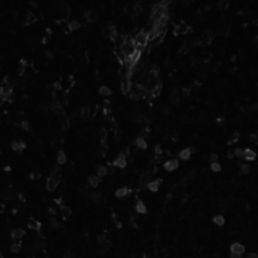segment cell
Returning a JSON list of instances; mask_svg holds the SVG:
<instances>
[{"instance_id": "obj_1", "label": "cell", "mask_w": 258, "mask_h": 258, "mask_svg": "<svg viewBox=\"0 0 258 258\" xmlns=\"http://www.w3.org/2000/svg\"><path fill=\"white\" fill-rule=\"evenodd\" d=\"M113 166L115 167H119V169H125L127 166V160H126L125 154L121 152L117 155L113 161Z\"/></svg>"}, {"instance_id": "obj_2", "label": "cell", "mask_w": 258, "mask_h": 258, "mask_svg": "<svg viewBox=\"0 0 258 258\" xmlns=\"http://www.w3.org/2000/svg\"><path fill=\"white\" fill-rule=\"evenodd\" d=\"M50 109L53 113L60 116H65V110L63 108V104L59 101H53L50 104Z\"/></svg>"}, {"instance_id": "obj_3", "label": "cell", "mask_w": 258, "mask_h": 258, "mask_svg": "<svg viewBox=\"0 0 258 258\" xmlns=\"http://www.w3.org/2000/svg\"><path fill=\"white\" fill-rule=\"evenodd\" d=\"M10 145H11V148H12L13 151L15 152H18V153H20V152H22L23 150L25 149V143L23 142V140L21 139H17V140H12V141L10 142Z\"/></svg>"}, {"instance_id": "obj_4", "label": "cell", "mask_w": 258, "mask_h": 258, "mask_svg": "<svg viewBox=\"0 0 258 258\" xmlns=\"http://www.w3.org/2000/svg\"><path fill=\"white\" fill-rule=\"evenodd\" d=\"M179 166V163L178 160L176 158H173V160H166V163H163V167L164 169H166L167 172H173V170L176 169Z\"/></svg>"}, {"instance_id": "obj_5", "label": "cell", "mask_w": 258, "mask_h": 258, "mask_svg": "<svg viewBox=\"0 0 258 258\" xmlns=\"http://www.w3.org/2000/svg\"><path fill=\"white\" fill-rule=\"evenodd\" d=\"M161 182H163V181H161L160 179H154V181H151V182H147L146 185H147V189L149 191L155 193V192H157L158 190H160Z\"/></svg>"}, {"instance_id": "obj_6", "label": "cell", "mask_w": 258, "mask_h": 258, "mask_svg": "<svg viewBox=\"0 0 258 258\" xmlns=\"http://www.w3.org/2000/svg\"><path fill=\"white\" fill-rule=\"evenodd\" d=\"M195 152V148L193 147H188V148H184L179 153V157L182 160H188L189 158L191 157V154Z\"/></svg>"}, {"instance_id": "obj_7", "label": "cell", "mask_w": 258, "mask_h": 258, "mask_svg": "<svg viewBox=\"0 0 258 258\" xmlns=\"http://www.w3.org/2000/svg\"><path fill=\"white\" fill-rule=\"evenodd\" d=\"M97 18H98L97 13H96L94 10H88V11H86L85 14H84V19L89 23L95 22L96 20H97Z\"/></svg>"}, {"instance_id": "obj_8", "label": "cell", "mask_w": 258, "mask_h": 258, "mask_svg": "<svg viewBox=\"0 0 258 258\" xmlns=\"http://www.w3.org/2000/svg\"><path fill=\"white\" fill-rule=\"evenodd\" d=\"M230 250L231 252H233V253H238V254H243L245 251V247L244 245H242L241 243H233L232 245L230 246Z\"/></svg>"}, {"instance_id": "obj_9", "label": "cell", "mask_w": 258, "mask_h": 258, "mask_svg": "<svg viewBox=\"0 0 258 258\" xmlns=\"http://www.w3.org/2000/svg\"><path fill=\"white\" fill-rule=\"evenodd\" d=\"M24 234H25V232L23 229L16 228V229H14L12 231V233H11V237H12V239L14 240V241H19V240H21L23 238Z\"/></svg>"}, {"instance_id": "obj_10", "label": "cell", "mask_w": 258, "mask_h": 258, "mask_svg": "<svg viewBox=\"0 0 258 258\" xmlns=\"http://www.w3.org/2000/svg\"><path fill=\"white\" fill-rule=\"evenodd\" d=\"M56 9L59 11V12H67V11L69 10V5L66 1H64V0H59L58 2L56 3L55 5Z\"/></svg>"}, {"instance_id": "obj_11", "label": "cell", "mask_w": 258, "mask_h": 258, "mask_svg": "<svg viewBox=\"0 0 258 258\" xmlns=\"http://www.w3.org/2000/svg\"><path fill=\"white\" fill-rule=\"evenodd\" d=\"M58 185H59L58 182L53 181V179H50V176H49V178H47V184H46V188H47V191L50 192V193H53V192H55V191L56 190V188H58Z\"/></svg>"}, {"instance_id": "obj_12", "label": "cell", "mask_w": 258, "mask_h": 258, "mask_svg": "<svg viewBox=\"0 0 258 258\" xmlns=\"http://www.w3.org/2000/svg\"><path fill=\"white\" fill-rule=\"evenodd\" d=\"M189 31H190V26L185 22L179 23V24L176 25V34H187Z\"/></svg>"}, {"instance_id": "obj_13", "label": "cell", "mask_w": 258, "mask_h": 258, "mask_svg": "<svg viewBox=\"0 0 258 258\" xmlns=\"http://www.w3.org/2000/svg\"><path fill=\"white\" fill-rule=\"evenodd\" d=\"M100 244H101V246H100V248H99V253L102 254V255L106 254L111 248V242L108 241V240H105V241L100 243Z\"/></svg>"}, {"instance_id": "obj_14", "label": "cell", "mask_w": 258, "mask_h": 258, "mask_svg": "<svg viewBox=\"0 0 258 258\" xmlns=\"http://www.w3.org/2000/svg\"><path fill=\"white\" fill-rule=\"evenodd\" d=\"M27 225H28V227L31 228V229H34V230H35V231H38L40 229V226H41V224L40 223V222H38L37 219H34V218H29L28 219V221H27Z\"/></svg>"}, {"instance_id": "obj_15", "label": "cell", "mask_w": 258, "mask_h": 258, "mask_svg": "<svg viewBox=\"0 0 258 258\" xmlns=\"http://www.w3.org/2000/svg\"><path fill=\"white\" fill-rule=\"evenodd\" d=\"M100 182H101L100 176H89V179H88V184H89V185H90L91 188H97Z\"/></svg>"}, {"instance_id": "obj_16", "label": "cell", "mask_w": 258, "mask_h": 258, "mask_svg": "<svg viewBox=\"0 0 258 258\" xmlns=\"http://www.w3.org/2000/svg\"><path fill=\"white\" fill-rule=\"evenodd\" d=\"M49 224H50V226H52L53 229H56V230H59V229H61V228L63 227V224H62V222L60 221V220H58V219H56V217H50V220H49Z\"/></svg>"}, {"instance_id": "obj_17", "label": "cell", "mask_w": 258, "mask_h": 258, "mask_svg": "<svg viewBox=\"0 0 258 258\" xmlns=\"http://www.w3.org/2000/svg\"><path fill=\"white\" fill-rule=\"evenodd\" d=\"M90 115H91V111H90V108L88 106H83L80 110V118L83 120H87L89 119Z\"/></svg>"}, {"instance_id": "obj_18", "label": "cell", "mask_w": 258, "mask_h": 258, "mask_svg": "<svg viewBox=\"0 0 258 258\" xmlns=\"http://www.w3.org/2000/svg\"><path fill=\"white\" fill-rule=\"evenodd\" d=\"M243 157H244L246 160L251 161V160H254L255 158H256V153H255V152L252 150V149L246 148L245 150H244V154H243Z\"/></svg>"}, {"instance_id": "obj_19", "label": "cell", "mask_w": 258, "mask_h": 258, "mask_svg": "<svg viewBox=\"0 0 258 258\" xmlns=\"http://www.w3.org/2000/svg\"><path fill=\"white\" fill-rule=\"evenodd\" d=\"M50 178L53 179V181L56 182L58 184H60L61 181H62V173H61V170H60L59 169H55L52 172V173H50Z\"/></svg>"}, {"instance_id": "obj_20", "label": "cell", "mask_w": 258, "mask_h": 258, "mask_svg": "<svg viewBox=\"0 0 258 258\" xmlns=\"http://www.w3.org/2000/svg\"><path fill=\"white\" fill-rule=\"evenodd\" d=\"M135 211L138 214H146L147 213V208H146L144 203L141 202V201H138L135 205Z\"/></svg>"}, {"instance_id": "obj_21", "label": "cell", "mask_w": 258, "mask_h": 258, "mask_svg": "<svg viewBox=\"0 0 258 258\" xmlns=\"http://www.w3.org/2000/svg\"><path fill=\"white\" fill-rule=\"evenodd\" d=\"M66 163H67V155L63 150H60L56 156V163L58 166H64Z\"/></svg>"}, {"instance_id": "obj_22", "label": "cell", "mask_w": 258, "mask_h": 258, "mask_svg": "<svg viewBox=\"0 0 258 258\" xmlns=\"http://www.w3.org/2000/svg\"><path fill=\"white\" fill-rule=\"evenodd\" d=\"M91 199L94 203L99 204L102 202V200H103V196H102L101 192L95 191V192H93V193H91Z\"/></svg>"}, {"instance_id": "obj_23", "label": "cell", "mask_w": 258, "mask_h": 258, "mask_svg": "<svg viewBox=\"0 0 258 258\" xmlns=\"http://www.w3.org/2000/svg\"><path fill=\"white\" fill-rule=\"evenodd\" d=\"M135 146L137 148L139 149H146L147 148V142H146V140L143 138V137H138L136 140H135Z\"/></svg>"}, {"instance_id": "obj_24", "label": "cell", "mask_w": 258, "mask_h": 258, "mask_svg": "<svg viewBox=\"0 0 258 258\" xmlns=\"http://www.w3.org/2000/svg\"><path fill=\"white\" fill-rule=\"evenodd\" d=\"M68 27H69V31H78V29H80V27H81V22L79 21V20H76V19L71 20L68 24Z\"/></svg>"}, {"instance_id": "obj_25", "label": "cell", "mask_w": 258, "mask_h": 258, "mask_svg": "<svg viewBox=\"0 0 258 258\" xmlns=\"http://www.w3.org/2000/svg\"><path fill=\"white\" fill-rule=\"evenodd\" d=\"M61 215L64 218V220H68L71 216V209L68 206L63 205L61 206Z\"/></svg>"}, {"instance_id": "obj_26", "label": "cell", "mask_w": 258, "mask_h": 258, "mask_svg": "<svg viewBox=\"0 0 258 258\" xmlns=\"http://www.w3.org/2000/svg\"><path fill=\"white\" fill-rule=\"evenodd\" d=\"M96 173H97L98 176L100 178H103L108 173V169L106 166H102V164H99V166L96 167Z\"/></svg>"}, {"instance_id": "obj_27", "label": "cell", "mask_w": 258, "mask_h": 258, "mask_svg": "<svg viewBox=\"0 0 258 258\" xmlns=\"http://www.w3.org/2000/svg\"><path fill=\"white\" fill-rule=\"evenodd\" d=\"M98 92H99V94H100L101 96H103V97H109V96L112 94L111 89L107 86H101L100 88H99Z\"/></svg>"}, {"instance_id": "obj_28", "label": "cell", "mask_w": 258, "mask_h": 258, "mask_svg": "<svg viewBox=\"0 0 258 258\" xmlns=\"http://www.w3.org/2000/svg\"><path fill=\"white\" fill-rule=\"evenodd\" d=\"M128 188H119L118 190H116L115 192V196L117 198H119V199H121V198H124L127 196L128 194Z\"/></svg>"}, {"instance_id": "obj_29", "label": "cell", "mask_w": 258, "mask_h": 258, "mask_svg": "<svg viewBox=\"0 0 258 258\" xmlns=\"http://www.w3.org/2000/svg\"><path fill=\"white\" fill-rule=\"evenodd\" d=\"M213 222H214L216 225H218V226H223L225 224V218L221 215L215 216V217L213 218Z\"/></svg>"}, {"instance_id": "obj_30", "label": "cell", "mask_w": 258, "mask_h": 258, "mask_svg": "<svg viewBox=\"0 0 258 258\" xmlns=\"http://www.w3.org/2000/svg\"><path fill=\"white\" fill-rule=\"evenodd\" d=\"M26 67H27V65H26V62L24 61V60H22V61L19 62V66H18V70H17V72H18L19 75H22L25 73L26 71Z\"/></svg>"}, {"instance_id": "obj_31", "label": "cell", "mask_w": 258, "mask_h": 258, "mask_svg": "<svg viewBox=\"0 0 258 258\" xmlns=\"http://www.w3.org/2000/svg\"><path fill=\"white\" fill-rule=\"evenodd\" d=\"M61 126L64 130H67V129L70 127V119L67 118L65 116H62L61 118Z\"/></svg>"}, {"instance_id": "obj_32", "label": "cell", "mask_w": 258, "mask_h": 258, "mask_svg": "<svg viewBox=\"0 0 258 258\" xmlns=\"http://www.w3.org/2000/svg\"><path fill=\"white\" fill-rule=\"evenodd\" d=\"M35 20H37V17H35V15L34 13L28 12L27 14H26V17H25V23H26V24H31V23H34Z\"/></svg>"}, {"instance_id": "obj_33", "label": "cell", "mask_w": 258, "mask_h": 258, "mask_svg": "<svg viewBox=\"0 0 258 258\" xmlns=\"http://www.w3.org/2000/svg\"><path fill=\"white\" fill-rule=\"evenodd\" d=\"M20 249H21V246H20V244L17 241H15L10 245V251L13 252V253H18Z\"/></svg>"}, {"instance_id": "obj_34", "label": "cell", "mask_w": 258, "mask_h": 258, "mask_svg": "<svg viewBox=\"0 0 258 258\" xmlns=\"http://www.w3.org/2000/svg\"><path fill=\"white\" fill-rule=\"evenodd\" d=\"M112 222H113V224L115 225L117 228H121L122 222H121V220H120V218L118 217V215H117V214H113L112 215Z\"/></svg>"}, {"instance_id": "obj_35", "label": "cell", "mask_w": 258, "mask_h": 258, "mask_svg": "<svg viewBox=\"0 0 258 258\" xmlns=\"http://www.w3.org/2000/svg\"><path fill=\"white\" fill-rule=\"evenodd\" d=\"M0 197H1V199L4 201H9L11 199V194L9 191L3 190L1 192V194H0Z\"/></svg>"}, {"instance_id": "obj_36", "label": "cell", "mask_w": 258, "mask_h": 258, "mask_svg": "<svg viewBox=\"0 0 258 258\" xmlns=\"http://www.w3.org/2000/svg\"><path fill=\"white\" fill-rule=\"evenodd\" d=\"M228 6H229V2H228V0H220V1H219L218 7L220 8L221 10L227 9Z\"/></svg>"}, {"instance_id": "obj_37", "label": "cell", "mask_w": 258, "mask_h": 258, "mask_svg": "<svg viewBox=\"0 0 258 258\" xmlns=\"http://www.w3.org/2000/svg\"><path fill=\"white\" fill-rule=\"evenodd\" d=\"M29 178H31V181H38V179L41 178V176H40V172H37V170H34V172H32V173H31Z\"/></svg>"}, {"instance_id": "obj_38", "label": "cell", "mask_w": 258, "mask_h": 258, "mask_svg": "<svg viewBox=\"0 0 258 258\" xmlns=\"http://www.w3.org/2000/svg\"><path fill=\"white\" fill-rule=\"evenodd\" d=\"M211 169L213 170V172L218 173V172H220L222 169H221L220 163H218L217 161H215V163H211Z\"/></svg>"}, {"instance_id": "obj_39", "label": "cell", "mask_w": 258, "mask_h": 258, "mask_svg": "<svg viewBox=\"0 0 258 258\" xmlns=\"http://www.w3.org/2000/svg\"><path fill=\"white\" fill-rule=\"evenodd\" d=\"M239 137H240V134L238 133V132H236V133H234L232 136L230 137V139H229V143L231 144V143H235V142H237L239 140Z\"/></svg>"}, {"instance_id": "obj_40", "label": "cell", "mask_w": 258, "mask_h": 258, "mask_svg": "<svg viewBox=\"0 0 258 258\" xmlns=\"http://www.w3.org/2000/svg\"><path fill=\"white\" fill-rule=\"evenodd\" d=\"M240 169H241V172H242L243 173L247 175V173H250L251 167H250V166H248V164H242L241 167H240Z\"/></svg>"}, {"instance_id": "obj_41", "label": "cell", "mask_w": 258, "mask_h": 258, "mask_svg": "<svg viewBox=\"0 0 258 258\" xmlns=\"http://www.w3.org/2000/svg\"><path fill=\"white\" fill-rule=\"evenodd\" d=\"M20 125H21V127L24 129L25 131H31V126L28 123V121H22Z\"/></svg>"}, {"instance_id": "obj_42", "label": "cell", "mask_w": 258, "mask_h": 258, "mask_svg": "<svg viewBox=\"0 0 258 258\" xmlns=\"http://www.w3.org/2000/svg\"><path fill=\"white\" fill-rule=\"evenodd\" d=\"M154 153L156 155H161L163 154V148L160 144L154 145Z\"/></svg>"}, {"instance_id": "obj_43", "label": "cell", "mask_w": 258, "mask_h": 258, "mask_svg": "<svg viewBox=\"0 0 258 258\" xmlns=\"http://www.w3.org/2000/svg\"><path fill=\"white\" fill-rule=\"evenodd\" d=\"M234 152H235V155L238 157H243V154H244V150H242L241 148H236L235 150H234Z\"/></svg>"}, {"instance_id": "obj_44", "label": "cell", "mask_w": 258, "mask_h": 258, "mask_svg": "<svg viewBox=\"0 0 258 258\" xmlns=\"http://www.w3.org/2000/svg\"><path fill=\"white\" fill-rule=\"evenodd\" d=\"M163 68L164 69H169L170 67H172V62H170V60L169 59H166V60H164V62H163Z\"/></svg>"}, {"instance_id": "obj_45", "label": "cell", "mask_w": 258, "mask_h": 258, "mask_svg": "<svg viewBox=\"0 0 258 258\" xmlns=\"http://www.w3.org/2000/svg\"><path fill=\"white\" fill-rule=\"evenodd\" d=\"M234 156H236L234 150H229L227 152V158H228V160H233Z\"/></svg>"}, {"instance_id": "obj_46", "label": "cell", "mask_w": 258, "mask_h": 258, "mask_svg": "<svg viewBox=\"0 0 258 258\" xmlns=\"http://www.w3.org/2000/svg\"><path fill=\"white\" fill-rule=\"evenodd\" d=\"M210 160H211L212 163H215V161H218V154H216V153H212L211 155H210Z\"/></svg>"}, {"instance_id": "obj_47", "label": "cell", "mask_w": 258, "mask_h": 258, "mask_svg": "<svg viewBox=\"0 0 258 258\" xmlns=\"http://www.w3.org/2000/svg\"><path fill=\"white\" fill-rule=\"evenodd\" d=\"M249 139H250V141L254 142V143H257L258 141V137L255 135V134H251V135L249 136Z\"/></svg>"}, {"instance_id": "obj_48", "label": "cell", "mask_w": 258, "mask_h": 258, "mask_svg": "<svg viewBox=\"0 0 258 258\" xmlns=\"http://www.w3.org/2000/svg\"><path fill=\"white\" fill-rule=\"evenodd\" d=\"M247 258H258V254L255 253V252H249L247 253Z\"/></svg>"}, {"instance_id": "obj_49", "label": "cell", "mask_w": 258, "mask_h": 258, "mask_svg": "<svg viewBox=\"0 0 258 258\" xmlns=\"http://www.w3.org/2000/svg\"><path fill=\"white\" fill-rule=\"evenodd\" d=\"M230 258H242V254H238V253H233V252H231Z\"/></svg>"}, {"instance_id": "obj_50", "label": "cell", "mask_w": 258, "mask_h": 258, "mask_svg": "<svg viewBox=\"0 0 258 258\" xmlns=\"http://www.w3.org/2000/svg\"><path fill=\"white\" fill-rule=\"evenodd\" d=\"M53 89H55L56 91H58V90L61 89V84H60L59 82H56V83L53 84Z\"/></svg>"}, {"instance_id": "obj_51", "label": "cell", "mask_w": 258, "mask_h": 258, "mask_svg": "<svg viewBox=\"0 0 258 258\" xmlns=\"http://www.w3.org/2000/svg\"><path fill=\"white\" fill-rule=\"evenodd\" d=\"M28 4H29V6H31L32 8H37V4L35 3V2L32 1V0H31V1L28 2Z\"/></svg>"}, {"instance_id": "obj_52", "label": "cell", "mask_w": 258, "mask_h": 258, "mask_svg": "<svg viewBox=\"0 0 258 258\" xmlns=\"http://www.w3.org/2000/svg\"><path fill=\"white\" fill-rule=\"evenodd\" d=\"M4 210H5V205H4L3 203L0 202V213L4 212Z\"/></svg>"}, {"instance_id": "obj_53", "label": "cell", "mask_w": 258, "mask_h": 258, "mask_svg": "<svg viewBox=\"0 0 258 258\" xmlns=\"http://www.w3.org/2000/svg\"><path fill=\"white\" fill-rule=\"evenodd\" d=\"M46 55L47 56V58H49V59H52V58H53V53H50V52H47H47H46Z\"/></svg>"}, {"instance_id": "obj_54", "label": "cell", "mask_w": 258, "mask_h": 258, "mask_svg": "<svg viewBox=\"0 0 258 258\" xmlns=\"http://www.w3.org/2000/svg\"><path fill=\"white\" fill-rule=\"evenodd\" d=\"M50 213L53 215H55L56 214V209L55 208H50Z\"/></svg>"}, {"instance_id": "obj_55", "label": "cell", "mask_w": 258, "mask_h": 258, "mask_svg": "<svg viewBox=\"0 0 258 258\" xmlns=\"http://www.w3.org/2000/svg\"><path fill=\"white\" fill-rule=\"evenodd\" d=\"M64 258H72V256H71V255H66Z\"/></svg>"}]
</instances>
